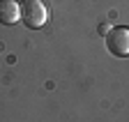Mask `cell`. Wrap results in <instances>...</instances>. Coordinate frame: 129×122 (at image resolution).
<instances>
[{
  "mask_svg": "<svg viewBox=\"0 0 129 122\" xmlns=\"http://www.w3.org/2000/svg\"><path fill=\"white\" fill-rule=\"evenodd\" d=\"M108 30H111V25H108V23H102V25H99V32H102V35H106Z\"/></svg>",
  "mask_w": 129,
  "mask_h": 122,
  "instance_id": "4",
  "label": "cell"
},
{
  "mask_svg": "<svg viewBox=\"0 0 129 122\" xmlns=\"http://www.w3.org/2000/svg\"><path fill=\"white\" fill-rule=\"evenodd\" d=\"M106 49L118 58L129 55V28L127 25H115L106 32Z\"/></svg>",
  "mask_w": 129,
  "mask_h": 122,
  "instance_id": "2",
  "label": "cell"
},
{
  "mask_svg": "<svg viewBox=\"0 0 129 122\" xmlns=\"http://www.w3.org/2000/svg\"><path fill=\"white\" fill-rule=\"evenodd\" d=\"M21 21V3L19 0H0V23L14 25Z\"/></svg>",
  "mask_w": 129,
  "mask_h": 122,
  "instance_id": "3",
  "label": "cell"
},
{
  "mask_svg": "<svg viewBox=\"0 0 129 122\" xmlns=\"http://www.w3.org/2000/svg\"><path fill=\"white\" fill-rule=\"evenodd\" d=\"M21 21L30 30H39L48 21V9L44 0H23L21 3Z\"/></svg>",
  "mask_w": 129,
  "mask_h": 122,
  "instance_id": "1",
  "label": "cell"
}]
</instances>
